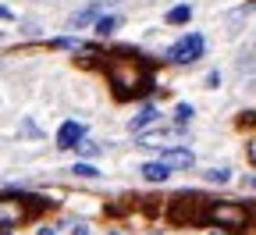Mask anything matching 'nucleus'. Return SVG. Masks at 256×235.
I'll return each mask as SVG.
<instances>
[{
    "instance_id": "obj_4",
    "label": "nucleus",
    "mask_w": 256,
    "mask_h": 235,
    "mask_svg": "<svg viewBox=\"0 0 256 235\" xmlns=\"http://www.w3.org/2000/svg\"><path fill=\"white\" fill-rule=\"evenodd\" d=\"M210 221L228 228V231H242V228H249V207H242V203H210Z\"/></svg>"
},
{
    "instance_id": "obj_10",
    "label": "nucleus",
    "mask_w": 256,
    "mask_h": 235,
    "mask_svg": "<svg viewBox=\"0 0 256 235\" xmlns=\"http://www.w3.org/2000/svg\"><path fill=\"white\" fill-rule=\"evenodd\" d=\"M188 18H192V4H178V8L168 11V25H182V22H188Z\"/></svg>"
},
{
    "instance_id": "obj_1",
    "label": "nucleus",
    "mask_w": 256,
    "mask_h": 235,
    "mask_svg": "<svg viewBox=\"0 0 256 235\" xmlns=\"http://www.w3.org/2000/svg\"><path fill=\"white\" fill-rule=\"evenodd\" d=\"M107 79L114 86L118 96H146L153 89V72L142 57H132V54H114L107 57Z\"/></svg>"
},
{
    "instance_id": "obj_19",
    "label": "nucleus",
    "mask_w": 256,
    "mask_h": 235,
    "mask_svg": "<svg viewBox=\"0 0 256 235\" xmlns=\"http://www.w3.org/2000/svg\"><path fill=\"white\" fill-rule=\"evenodd\" d=\"M96 4H118V0H96Z\"/></svg>"
},
{
    "instance_id": "obj_22",
    "label": "nucleus",
    "mask_w": 256,
    "mask_h": 235,
    "mask_svg": "<svg viewBox=\"0 0 256 235\" xmlns=\"http://www.w3.org/2000/svg\"><path fill=\"white\" fill-rule=\"evenodd\" d=\"M249 121H256V114H249Z\"/></svg>"
},
{
    "instance_id": "obj_11",
    "label": "nucleus",
    "mask_w": 256,
    "mask_h": 235,
    "mask_svg": "<svg viewBox=\"0 0 256 235\" xmlns=\"http://www.w3.org/2000/svg\"><path fill=\"white\" fill-rule=\"evenodd\" d=\"M100 8H104V4H89L86 11H78V15L72 18V25H75V29H82V25H89V22H92L96 15H100Z\"/></svg>"
},
{
    "instance_id": "obj_21",
    "label": "nucleus",
    "mask_w": 256,
    "mask_h": 235,
    "mask_svg": "<svg viewBox=\"0 0 256 235\" xmlns=\"http://www.w3.org/2000/svg\"><path fill=\"white\" fill-rule=\"evenodd\" d=\"M249 185H252V189H256V178H249Z\"/></svg>"
},
{
    "instance_id": "obj_2",
    "label": "nucleus",
    "mask_w": 256,
    "mask_h": 235,
    "mask_svg": "<svg viewBox=\"0 0 256 235\" xmlns=\"http://www.w3.org/2000/svg\"><path fill=\"white\" fill-rule=\"evenodd\" d=\"M171 221L174 224H206L210 221V203L196 192H185L171 199Z\"/></svg>"
},
{
    "instance_id": "obj_7",
    "label": "nucleus",
    "mask_w": 256,
    "mask_h": 235,
    "mask_svg": "<svg viewBox=\"0 0 256 235\" xmlns=\"http://www.w3.org/2000/svg\"><path fill=\"white\" fill-rule=\"evenodd\" d=\"M160 160H164L168 167H192V150H185V146H168L164 153H160Z\"/></svg>"
},
{
    "instance_id": "obj_17",
    "label": "nucleus",
    "mask_w": 256,
    "mask_h": 235,
    "mask_svg": "<svg viewBox=\"0 0 256 235\" xmlns=\"http://www.w3.org/2000/svg\"><path fill=\"white\" fill-rule=\"evenodd\" d=\"M72 235H89V224H75V228H72Z\"/></svg>"
},
{
    "instance_id": "obj_3",
    "label": "nucleus",
    "mask_w": 256,
    "mask_h": 235,
    "mask_svg": "<svg viewBox=\"0 0 256 235\" xmlns=\"http://www.w3.org/2000/svg\"><path fill=\"white\" fill-rule=\"evenodd\" d=\"M40 207V199H22V196H0V231L18 228L32 217V210Z\"/></svg>"
},
{
    "instance_id": "obj_20",
    "label": "nucleus",
    "mask_w": 256,
    "mask_h": 235,
    "mask_svg": "<svg viewBox=\"0 0 256 235\" xmlns=\"http://www.w3.org/2000/svg\"><path fill=\"white\" fill-rule=\"evenodd\" d=\"M40 235H54V228H43V231H40Z\"/></svg>"
},
{
    "instance_id": "obj_15",
    "label": "nucleus",
    "mask_w": 256,
    "mask_h": 235,
    "mask_svg": "<svg viewBox=\"0 0 256 235\" xmlns=\"http://www.w3.org/2000/svg\"><path fill=\"white\" fill-rule=\"evenodd\" d=\"M114 25H118V18H96V32H100V36H107Z\"/></svg>"
},
{
    "instance_id": "obj_18",
    "label": "nucleus",
    "mask_w": 256,
    "mask_h": 235,
    "mask_svg": "<svg viewBox=\"0 0 256 235\" xmlns=\"http://www.w3.org/2000/svg\"><path fill=\"white\" fill-rule=\"evenodd\" d=\"M11 18H14V15H11L8 8H0V22H11Z\"/></svg>"
},
{
    "instance_id": "obj_6",
    "label": "nucleus",
    "mask_w": 256,
    "mask_h": 235,
    "mask_svg": "<svg viewBox=\"0 0 256 235\" xmlns=\"http://www.w3.org/2000/svg\"><path fill=\"white\" fill-rule=\"evenodd\" d=\"M86 139V125L82 121H64L57 132V150H78V143Z\"/></svg>"
},
{
    "instance_id": "obj_14",
    "label": "nucleus",
    "mask_w": 256,
    "mask_h": 235,
    "mask_svg": "<svg viewBox=\"0 0 256 235\" xmlns=\"http://www.w3.org/2000/svg\"><path fill=\"white\" fill-rule=\"evenodd\" d=\"M72 175H78V178H96V167H92V164H75Z\"/></svg>"
},
{
    "instance_id": "obj_9",
    "label": "nucleus",
    "mask_w": 256,
    "mask_h": 235,
    "mask_svg": "<svg viewBox=\"0 0 256 235\" xmlns=\"http://www.w3.org/2000/svg\"><path fill=\"white\" fill-rule=\"evenodd\" d=\"M156 118H160V114H156V107H142V111H139V118H132V132H136V136H142V128H146V125H153Z\"/></svg>"
},
{
    "instance_id": "obj_8",
    "label": "nucleus",
    "mask_w": 256,
    "mask_h": 235,
    "mask_svg": "<svg viewBox=\"0 0 256 235\" xmlns=\"http://www.w3.org/2000/svg\"><path fill=\"white\" fill-rule=\"evenodd\" d=\"M171 175V167L164 164V160H150V164H142V178L146 182H164Z\"/></svg>"
},
{
    "instance_id": "obj_16",
    "label": "nucleus",
    "mask_w": 256,
    "mask_h": 235,
    "mask_svg": "<svg viewBox=\"0 0 256 235\" xmlns=\"http://www.w3.org/2000/svg\"><path fill=\"white\" fill-rule=\"evenodd\" d=\"M78 153H82V157H96V153H100V146L89 143V139H82V143H78Z\"/></svg>"
},
{
    "instance_id": "obj_5",
    "label": "nucleus",
    "mask_w": 256,
    "mask_h": 235,
    "mask_svg": "<svg viewBox=\"0 0 256 235\" xmlns=\"http://www.w3.org/2000/svg\"><path fill=\"white\" fill-rule=\"evenodd\" d=\"M203 47H206V40L200 36V32H188V36H182V40L168 50V61H174V64H192V61L203 57Z\"/></svg>"
},
{
    "instance_id": "obj_12",
    "label": "nucleus",
    "mask_w": 256,
    "mask_h": 235,
    "mask_svg": "<svg viewBox=\"0 0 256 235\" xmlns=\"http://www.w3.org/2000/svg\"><path fill=\"white\" fill-rule=\"evenodd\" d=\"M203 178H206V182H217V185H224V182L232 178V171H228V167H210V171H206Z\"/></svg>"
},
{
    "instance_id": "obj_13",
    "label": "nucleus",
    "mask_w": 256,
    "mask_h": 235,
    "mask_svg": "<svg viewBox=\"0 0 256 235\" xmlns=\"http://www.w3.org/2000/svg\"><path fill=\"white\" fill-rule=\"evenodd\" d=\"M192 114H196V111H192L188 104H178V107H174V121H178V125H188Z\"/></svg>"
},
{
    "instance_id": "obj_23",
    "label": "nucleus",
    "mask_w": 256,
    "mask_h": 235,
    "mask_svg": "<svg viewBox=\"0 0 256 235\" xmlns=\"http://www.w3.org/2000/svg\"><path fill=\"white\" fill-rule=\"evenodd\" d=\"M114 235H121V231H114Z\"/></svg>"
}]
</instances>
